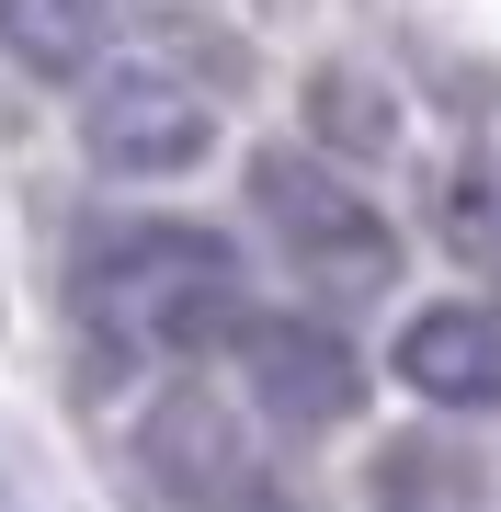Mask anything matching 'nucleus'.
I'll return each instance as SVG.
<instances>
[{
    "mask_svg": "<svg viewBox=\"0 0 501 512\" xmlns=\"http://www.w3.org/2000/svg\"><path fill=\"white\" fill-rule=\"evenodd\" d=\"M69 308H80V342L103 365H194L240 319V251L217 228H183V217L103 228L69 274Z\"/></svg>",
    "mask_w": 501,
    "mask_h": 512,
    "instance_id": "1",
    "label": "nucleus"
},
{
    "mask_svg": "<svg viewBox=\"0 0 501 512\" xmlns=\"http://www.w3.org/2000/svg\"><path fill=\"white\" fill-rule=\"evenodd\" d=\"M445 239L467 262H501V171H456L445 183Z\"/></svg>",
    "mask_w": 501,
    "mask_h": 512,
    "instance_id": "10",
    "label": "nucleus"
},
{
    "mask_svg": "<svg viewBox=\"0 0 501 512\" xmlns=\"http://www.w3.org/2000/svg\"><path fill=\"white\" fill-rule=\"evenodd\" d=\"M228 365H240V387H251V410L262 421H285V433H331V421H353L365 410V365H353V342L331 319H228Z\"/></svg>",
    "mask_w": 501,
    "mask_h": 512,
    "instance_id": "5",
    "label": "nucleus"
},
{
    "mask_svg": "<svg viewBox=\"0 0 501 512\" xmlns=\"http://www.w3.org/2000/svg\"><path fill=\"white\" fill-rule=\"evenodd\" d=\"M388 365L433 410H501V308L490 296H433L422 319H399Z\"/></svg>",
    "mask_w": 501,
    "mask_h": 512,
    "instance_id": "6",
    "label": "nucleus"
},
{
    "mask_svg": "<svg viewBox=\"0 0 501 512\" xmlns=\"http://www.w3.org/2000/svg\"><path fill=\"white\" fill-rule=\"evenodd\" d=\"M80 148H92V171L114 183H171V171H194L205 148H217V69H183L171 46H137L92 69V92H80Z\"/></svg>",
    "mask_w": 501,
    "mask_h": 512,
    "instance_id": "3",
    "label": "nucleus"
},
{
    "mask_svg": "<svg viewBox=\"0 0 501 512\" xmlns=\"http://www.w3.org/2000/svg\"><path fill=\"white\" fill-rule=\"evenodd\" d=\"M251 217L274 228V251L297 262V285L342 296V308H365V296L399 285V228L331 160H308V148H262L251 160Z\"/></svg>",
    "mask_w": 501,
    "mask_h": 512,
    "instance_id": "2",
    "label": "nucleus"
},
{
    "mask_svg": "<svg viewBox=\"0 0 501 512\" xmlns=\"http://www.w3.org/2000/svg\"><path fill=\"white\" fill-rule=\"evenodd\" d=\"M365 490H376V512H479L490 478H479V456L445 444V433H399V444H376Z\"/></svg>",
    "mask_w": 501,
    "mask_h": 512,
    "instance_id": "7",
    "label": "nucleus"
},
{
    "mask_svg": "<svg viewBox=\"0 0 501 512\" xmlns=\"http://www.w3.org/2000/svg\"><path fill=\"white\" fill-rule=\"evenodd\" d=\"M0 57L35 80H80L103 57V0H0Z\"/></svg>",
    "mask_w": 501,
    "mask_h": 512,
    "instance_id": "8",
    "label": "nucleus"
},
{
    "mask_svg": "<svg viewBox=\"0 0 501 512\" xmlns=\"http://www.w3.org/2000/svg\"><path fill=\"white\" fill-rule=\"evenodd\" d=\"M308 137H319L331 171H353V160H388L399 148V114H388V92L365 69H308Z\"/></svg>",
    "mask_w": 501,
    "mask_h": 512,
    "instance_id": "9",
    "label": "nucleus"
},
{
    "mask_svg": "<svg viewBox=\"0 0 501 512\" xmlns=\"http://www.w3.org/2000/svg\"><path fill=\"white\" fill-rule=\"evenodd\" d=\"M137 490L160 512H285L274 467L240 444V410L205 387H160L137 421Z\"/></svg>",
    "mask_w": 501,
    "mask_h": 512,
    "instance_id": "4",
    "label": "nucleus"
}]
</instances>
